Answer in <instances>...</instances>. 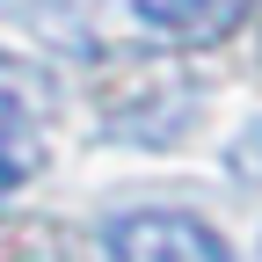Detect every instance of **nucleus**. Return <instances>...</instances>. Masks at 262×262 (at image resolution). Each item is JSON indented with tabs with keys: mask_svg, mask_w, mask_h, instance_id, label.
Listing matches in <instances>:
<instances>
[{
	"mask_svg": "<svg viewBox=\"0 0 262 262\" xmlns=\"http://www.w3.org/2000/svg\"><path fill=\"white\" fill-rule=\"evenodd\" d=\"M255 0H102V15L117 37L131 44H153V51H189V44H211L226 37Z\"/></svg>",
	"mask_w": 262,
	"mask_h": 262,
	"instance_id": "f257e3e1",
	"label": "nucleus"
},
{
	"mask_svg": "<svg viewBox=\"0 0 262 262\" xmlns=\"http://www.w3.org/2000/svg\"><path fill=\"white\" fill-rule=\"evenodd\" d=\"M110 262H233L219 226L189 219V211H124L102 233Z\"/></svg>",
	"mask_w": 262,
	"mask_h": 262,
	"instance_id": "f03ea898",
	"label": "nucleus"
},
{
	"mask_svg": "<svg viewBox=\"0 0 262 262\" xmlns=\"http://www.w3.org/2000/svg\"><path fill=\"white\" fill-rule=\"evenodd\" d=\"M51 110H58V88L37 73V66H22V58L0 51V124H37Z\"/></svg>",
	"mask_w": 262,
	"mask_h": 262,
	"instance_id": "7ed1b4c3",
	"label": "nucleus"
},
{
	"mask_svg": "<svg viewBox=\"0 0 262 262\" xmlns=\"http://www.w3.org/2000/svg\"><path fill=\"white\" fill-rule=\"evenodd\" d=\"M37 168H44V146L29 139L22 124H0V204H8V196L37 175Z\"/></svg>",
	"mask_w": 262,
	"mask_h": 262,
	"instance_id": "20e7f679",
	"label": "nucleus"
},
{
	"mask_svg": "<svg viewBox=\"0 0 262 262\" xmlns=\"http://www.w3.org/2000/svg\"><path fill=\"white\" fill-rule=\"evenodd\" d=\"M226 168H233L241 182H262V117L241 131V139H233V153H226Z\"/></svg>",
	"mask_w": 262,
	"mask_h": 262,
	"instance_id": "39448f33",
	"label": "nucleus"
}]
</instances>
